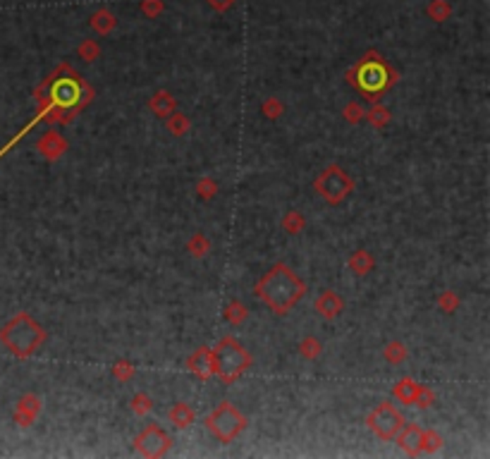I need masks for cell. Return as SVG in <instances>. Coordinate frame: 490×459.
<instances>
[{
    "label": "cell",
    "instance_id": "1",
    "mask_svg": "<svg viewBox=\"0 0 490 459\" xmlns=\"http://www.w3.org/2000/svg\"><path fill=\"white\" fill-rule=\"evenodd\" d=\"M38 110H41V120L70 124L75 115H80L84 108L94 98V89L70 68L67 63H60L50 77L34 91Z\"/></svg>",
    "mask_w": 490,
    "mask_h": 459
},
{
    "label": "cell",
    "instance_id": "2",
    "mask_svg": "<svg viewBox=\"0 0 490 459\" xmlns=\"http://www.w3.org/2000/svg\"><path fill=\"white\" fill-rule=\"evenodd\" d=\"M306 283L287 264H276L254 285V294L278 316H287L306 294Z\"/></svg>",
    "mask_w": 490,
    "mask_h": 459
},
{
    "label": "cell",
    "instance_id": "3",
    "mask_svg": "<svg viewBox=\"0 0 490 459\" xmlns=\"http://www.w3.org/2000/svg\"><path fill=\"white\" fill-rule=\"evenodd\" d=\"M347 80L366 101L376 103L383 94L395 87L397 72L383 60V55L378 50H369L354 68L347 72Z\"/></svg>",
    "mask_w": 490,
    "mask_h": 459
},
{
    "label": "cell",
    "instance_id": "4",
    "mask_svg": "<svg viewBox=\"0 0 490 459\" xmlns=\"http://www.w3.org/2000/svg\"><path fill=\"white\" fill-rule=\"evenodd\" d=\"M0 342L12 357L29 359L45 342V330L36 318L22 311L0 328Z\"/></svg>",
    "mask_w": 490,
    "mask_h": 459
},
{
    "label": "cell",
    "instance_id": "5",
    "mask_svg": "<svg viewBox=\"0 0 490 459\" xmlns=\"http://www.w3.org/2000/svg\"><path fill=\"white\" fill-rule=\"evenodd\" d=\"M211 350H213V359H215V376L223 380L225 385L237 383L254 364L246 347L232 335H225L218 345L211 347Z\"/></svg>",
    "mask_w": 490,
    "mask_h": 459
},
{
    "label": "cell",
    "instance_id": "6",
    "mask_svg": "<svg viewBox=\"0 0 490 459\" xmlns=\"http://www.w3.org/2000/svg\"><path fill=\"white\" fill-rule=\"evenodd\" d=\"M206 428L218 443H232L241 431L246 428V416L232 402H220L211 414L206 416Z\"/></svg>",
    "mask_w": 490,
    "mask_h": 459
},
{
    "label": "cell",
    "instance_id": "7",
    "mask_svg": "<svg viewBox=\"0 0 490 459\" xmlns=\"http://www.w3.org/2000/svg\"><path fill=\"white\" fill-rule=\"evenodd\" d=\"M313 189H316V194H321L330 206H337V203H342L352 192H354V180H352L339 166H328L316 180H313Z\"/></svg>",
    "mask_w": 490,
    "mask_h": 459
},
{
    "label": "cell",
    "instance_id": "8",
    "mask_svg": "<svg viewBox=\"0 0 490 459\" xmlns=\"http://www.w3.org/2000/svg\"><path fill=\"white\" fill-rule=\"evenodd\" d=\"M366 423H369V428L376 433L381 441H395L397 433L402 431V426L407 423L402 416L400 409H395V404L390 402H381L376 406L374 411L366 418Z\"/></svg>",
    "mask_w": 490,
    "mask_h": 459
},
{
    "label": "cell",
    "instance_id": "9",
    "mask_svg": "<svg viewBox=\"0 0 490 459\" xmlns=\"http://www.w3.org/2000/svg\"><path fill=\"white\" fill-rule=\"evenodd\" d=\"M132 448L139 452L141 457H163L170 448H173V438H170L158 423H148L146 428L134 438Z\"/></svg>",
    "mask_w": 490,
    "mask_h": 459
},
{
    "label": "cell",
    "instance_id": "10",
    "mask_svg": "<svg viewBox=\"0 0 490 459\" xmlns=\"http://www.w3.org/2000/svg\"><path fill=\"white\" fill-rule=\"evenodd\" d=\"M187 371L199 380H208L215 376V359L211 347H199L192 357L187 359Z\"/></svg>",
    "mask_w": 490,
    "mask_h": 459
},
{
    "label": "cell",
    "instance_id": "11",
    "mask_svg": "<svg viewBox=\"0 0 490 459\" xmlns=\"http://www.w3.org/2000/svg\"><path fill=\"white\" fill-rule=\"evenodd\" d=\"M36 148L45 161H60L62 153L67 151V141H65V136L60 132L48 129V132H43L41 136H38Z\"/></svg>",
    "mask_w": 490,
    "mask_h": 459
},
{
    "label": "cell",
    "instance_id": "12",
    "mask_svg": "<svg viewBox=\"0 0 490 459\" xmlns=\"http://www.w3.org/2000/svg\"><path fill=\"white\" fill-rule=\"evenodd\" d=\"M316 313L318 316H323L325 320H332V318H337L339 313H342L344 309V299L339 297V294L335 290H323L321 294H318V299H316Z\"/></svg>",
    "mask_w": 490,
    "mask_h": 459
},
{
    "label": "cell",
    "instance_id": "13",
    "mask_svg": "<svg viewBox=\"0 0 490 459\" xmlns=\"http://www.w3.org/2000/svg\"><path fill=\"white\" fill-rule=\"evenodd\" d=\"M421 436H423L421 426L404 423L402 431L397 433V445H400L402 452H407L409 457H416V455H421Z\"/></svg>",
    "mask_w": 490,
    "mask_h": 459
},
{
    "label": "cell",
    "instance_id": "14",
    "mask_svg": "<svg viewBox=\"0 0 490 459\" xmlns=\"http://www.w3.org/2000/svg\"><path fill=\"white\" fill-rule=\"evenodd\" d=\"M41 397L38 395H24L22 399L17 402V409H15V421L19 426H31L36 421V416L41 414Z\"/></svg>",
    "mask_w": 490,
    "mask_h": 459
},
{
    "label": "cell",
    "instance_id": "15",
    "mask_svg": "<svg viewBox=\"0 0 490 459\" xmlns=\"http://www.w3.org/2000/svg\"><path fill=\"white\" fill-rule=\"evenodd\" d=\"M148 108H151L158 117H163V120H165L168 115H173L175 110H178V98L170 94V91L160 89V91H156V94L151 96V101H148Z\"/></svg>",
    "mask_w": 490,
    "mask_h": 459
},
{
    "label": "cell",
    "instance_id": "16",
    "mask_svg": "<svg viewBox=\"0 0 490 459\" xmlns=\"http://www.w3.org/2000/svg\"><path fill=\"white\" fill-rule=\"evenodd\" d=\"M89 24H91V29H94L96 34L108 36V34H113V31L117 29V17L108 8H101V10H96L94 15L89 17Z\"/></svg>",
    "mask_w": 490,
    "mask_h": 459
},
{
    "label": "cell",
    "instance_id": "17",
    "mask_svg": "<svg viewBox=\"0 0 490 459\" xmlns=\"http://www.w3.org/2000/svg\"><path fill=\"white\" fill-rule=\"evenodd\" d=\"M419 388L421 385L416 383L414 378H402L392 385V395H395L397 402H402V404H414L416 395H419Z\"/></svg>",
    "mask_w": 490,
    "mask_h": 459
},
{
    "label": "cell",
    "instance_id": "18",
    "mask_svg": "<svg viewBox=\"0 0 490 459\" xmlns=\"http://www.w3.org/2000/svg\"><path fill=\"white\" fill-rule=\"evenodd\" d=\"M347 266H349V271L354 273V275L364 278V275H369L371 271H374L376 261H374V256H371L369 252H366V249H356V252L349 256Z\"/></svg>",
    "mask_w": 490,
    "mask_h": 459
},
{
    "label": "cell",
    "instance_id": "19",
    "mask_svg": "<svg viewBox=\"0 0 490 459\" xmlns=\"http://www.w3.org/2000/svg\"><path fill=\"white\" fill-rule=\"evenodd\" d=\"M168 418H170V423H173L175 428H189V426L196 421V414H194V409L189 404L178 402V404H173Z\"/></svg>",
    "mask_w": 490,
    "mask_h": 459
},
{
    "label": "cell",
    "instance_id": "20",
    "mask_svg": "<svg viewBox=\"0 0 490 459\" xmlns=\"http://www.w3.org/2000/svg\"><path fill=\"white\" fill-rule=\"evenodd\" d=\"M187 252L192 254L194 259H204L206 254L211 252V239H208L204 232H194L192 237L187 239Z\"/></svg>",
    "mask_w": 490,
    "mask_h": 459
},
{
    "label": "cell",
    "instance_id": "21",
    "mask_svg": "<svg viewBox=\"0 0 490 459\" xmlns=\"http://www.w3.org/2000/svg\"><path fill=\"white\" fill-rule=\"evenodd\" d=\"M426 15L433 19V22L442 24V22H447L450 15H452V5H450L447 0H430L426 8Z\"/></svg>",
    "mask_w": 490,
    "mask_h": 459
},
{
    "label": "cell",
    "instance_id": "22",
    "mask_svg": "<svg viewBox=\"0 0 490 459\" xmlns=\"http://www.w3.org/2000/svg\"><path fill=\"white\" fill-rule=\"evenodd\" d=\"M223 316H225L227 323H232V325H241L246 318H249V309H246V306L241 304V301L232 299L230 304H227V309L223 311Z\"/></svg>",
    "mask_w": 490,
    "mask_h": 459
},
{
    "label": "cell",
    "instance_id": "23",
    "mask_svg": "<svg viewBox=\"0 0 490 459\" xmlns=\"http://www.w3.org/2000/svg\"><path fill=\"white\" fill-rule=\"evenodd\" d=\"M165 127L170 129L173 136H185V132L189 129V117L182 113H173L165 117Z\"/></svg>",
    "mask_w": 490,
    "mask_h": 459
},
{
    "label": "cell",
    "instance_id": "24",
    "mask_svg": "<svg viewBox=\"0 0 490 459\" xmlns=\"http://www.w3.org/2000/svg\"><path fill=\"white\" fill-rule=\"evenodd\" d=\"M110 373H113L115 380H120V383H127V380L134 378L136 369H134L132 362H127V359H120V362H115L113 366H110Z\"/></svg>",
    "mask_w": 490,
    "mask_h": 459
},
{
    "label": "cell",
    "instance_id": "25",
    "mask_svg": "<svg viewBox=\"0 0 490 459\" xmlns=\"http://www.w3.org/2000/svg\"><path fill=\"white\" fill-rule=\"evenodd\" d=\"M306 227V218L299 211H290L283 218V230L287 234H299Z\"/></svg>",
    "mask_w": 490,
    "mask_h": 459
},
{
    "label": "cell",
    "instance_id": "26",
    "mask_svg": "<svg viewBox=\"0 0 490 459\" xmlns=\"http://www.w3.org/2000/svg\"><path fill=\"white\" fill-rule=\"evenodd\" d=\"M364 117L366 120H369L371 124H374L376 129H381V127H385V124H390V110L388 108H383V106H374L369 110V113H364Z\"/></svg>",
    "mask_w": 490,
    "mask_h": 459
},
{
    "label": "cell",
    "instance_id": "27",
    "mask_svg": "<svg viewBox=\"0 0 490 459\" xmlns=\"http://www.w3.org/2000/svg\"><path fill=\"white\" fill-rule=\"evenodd\" d=\"M129 406H132V411L136 416H143L153 409V399L148 397L146 392H136V395L129 399Z\"/></svg>",
    "mask_w": 490,
    "mask_h": 459
},
{
    "label": "cell",
    "instance_id": "28",
    "mask_svg": "<svg viewBox=\"0 0 490 459\" xmlns=\"http://www.w3.org/2000/svg\"><path fill=\"white\" fill-rule=\"evenodd\" d=\"M77 53H80L82 60L94 63V60H98V55H101V45H98L94 38H84V41L80 43V48H77Z\"/></svg>",
    "mask_w": 490,
    "mask_h": 459
},
{
    "label": "cell",
    "instance_id": "29",
    "mask_svg": "<svg viewBox=\"0 0 490 459\" xmlns=\"http://www.w3.org/2000/svg\"><path fill=\"white\" fill-rule=\"evenodd\" d=\"M445 445V441H442V436L440 433H435V431H423V436H421V452H437Z\"/></svg>",
    "mask_w": 490,
    "mask_h": 459
},
{
    "label": "cell",
    "instance_id": "30",
    "mask_svg": "<svg viewBox=\"0 0 490 459\" xmlns=\"http://www.w3.org/2000/svg\"><path fill=\"white\" fill-rule=\"evenodd\" d=\"M404 359H407V347H404L402 342H390L388 347H385V362L388 364H402Z\"/></svg>",
    "mask_w": 490,
    "mask_h": 459
},
{
    "label": "cell",
    "instance_id": "31",
    "mask_svg": "<svg viewBox=\"0 0 490 459\" xmlns=\"http://www.w3.org/2000/svg\"><path fill=\"white\" fill-rule=\"evenodd\" d=\"M299 354H302L304 359H318V354H321V342H318L316 338H304L302 342H299Z\"/></svg>",
    "mask_w": 490,
    "mask_h": 459
},
{
    "label": "cell",
    "instance_id": "32",
    "mask_svg": "<svg viewBox=\"0 0 490 459\" xmlns=\"http://www.w3.org/2000/svg\"><path fill=\"white\" fill-rule=\"evenodd\" d=\"M261 113H263L268 120H278V117L285 113V106L280 103V98H266V101L261 103Z\"/></svg>",
    "mask_w": 490,
    "mask_h": 459
},
{
    "label": "cell",
    "instance_id": "33",
    "mask_svg": "<svg viewBox=\"0 0 490 459\" xmlns=\"http://www.w3.org/2000/svg\"><path fill=\"white\" fill-rule=\"evenodd\" d=\"M196 194L201 196V199L211 201L215 194H218V182L213 180V177H204V180L196 182Z\"/></svg>",
    "mask_w": 490,
    "mask_h": 459
},
{
    "label": "cell",
    "instance_id": "34",
    "mask_svg": "<svg viewBox=\"0 0 490 459\" xmlns=\"http://www.w3.org/2000/svg\"><path fill=\"white\" fill-rule=\"evenodd\" d=\"M139 10H141L148 19H156V17H160L163 10H165V0H141V3H139Z\"/></svg>",
    "mask_w": 490,
    "mask_h": 459
},
{
    "label": "cell",
    "instance_id": "35",
    "mask_svg": "<svg viewBox=\"0 0 490 459\" xmlns=\"http://www.w3.org/2000/svg\"><path fill=\"white\" fill-rule=\"evenodd\" d=\"M437 306H440L445 313H452V311H457V306H459V297H457L452 290H445L440 297H437Z\"/></svg>",
    "mask_w": 490,
    "mask_h": 459
},
{
    "label": "cell",
    "instance_id": "36",
    "mask_svg": "<svg viewBox=\"0 0 490 459\" xmlns=\"http://www.w3.org/2000/svg\"><path fill=\"white\" fill-rule=\"evenodd\" d=\"M342 115L347 117L349 124H356V122L364 120V108L359 106L356 101H352V103H347V106H344V113H342Z\"/></svg>",
    "mask_w": 490,
    "mask_h": 459
},
{
    "label": "cell",
    "instance_id": "37",
    "mask_svg": "<svg viewBox=\"0 0 490 459\" xmlns=\"http://www.w3.org/2000/svg\"><path fill=\"white\" fill-rule=\"evenodd\" d=\"M435 402V392L430 390V388H426V385H421L419 388V395H416V406H421V409H426V406H430Z\"/></svg>",
    "mask_w": 490,
    "mask_h": 459
},
{
    "label": "cell",
    "instance_id": "38",
    "mask_svg": "<svg viewBox=\"0 0 490 459\" xmlns=\"http://www.w3.org/2000/svg\"><path fill=\"white\" fill-rule=\"evenodd\" d=\"M206 3L211 5L215 12H227L237 5V0H206Z\"/></svg>",
    "mask_w": 490,
    "mask_h": 459
}]
</instances>
